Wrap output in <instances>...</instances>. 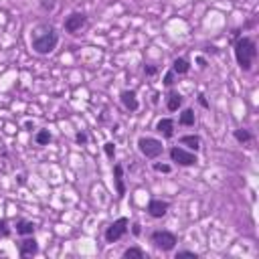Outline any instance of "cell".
Listing matches in <instances>:
<instances>
[{
    "mask_svg": "<svg viewBox=\"0 0 259 259\" xmlns=\"http://www.w3.org/2000/svg\"><path fill=\"white\" fill-rule=\"evenodd\" d=\"M156 172H170L172 168L168 166V164H160V162H154V166H152Z\"/></svg>",
    "mask_w": 259,
    "mask_h": 259,
    "instance_id": "obj_21",
    "label": "cell"
},
{
    "mask_svg": "<svg viewBox=\"0 0 259 259\" xmlns=\"http://www.w3.org/2000/svg\"><path fill=\"white\" fill-rule=\"evenodd\" d=\"M8 233H10V231H8V223L2 219V221H0V235H4V237H6Z\"/></svg>",
    "mask_w": 259,
    "mask_h": 259,
    "instance_id": "obj_23",
    "label": "cell"
},
{
    "mask_svg": "<svg viewBox=\"0 0 259 259\" xmlns=\"http://www.w3.org/2000/svg\"><path fill=\"white\" fill-rule=\"evenodd\" d=\"M146 73H148V75H154V73H156V69H154V67H146Z\"/></svg>",
    "mask_w": 259,
    "mask_h": 259,
    "instance_id": "obj_28",
    "label": "cell"
},
{
    "mask_svg": "<svg viewBox=\"0 0 259 259\" xmlns=\"http://www.w3.org/2000/svg\"><path fill=\"white\" fill-rule=\"evenodd\" d=\"M138 148H140V152H142L146 158H158V156L162 154V150H164V146H162L160 140L148 138V136L138 140Z\"/></svg>",
    "mask_w": 259,
    "mask_h": 259,
    "instance_id": "obj_4",
    "label": "cell"
},
{
    "mask_svg": "<svg viewBox=\"0 0 259 259\" xmlns=\"http://www.w3.org/2000/svg\"><path fill=\"white\" fill-rule=\"evenodd\" d=\"M180 106H182V95L180 93H170L168 95V102H166V108L170 112H176Z\"/></svg>",
    "mask_w": 259,
    "mask_h": 259,
    "instance_id": "obj_16",
    "label": "cell"
},
{
    "mask_svg": "<svg viewBox=\"0 0 259 259\" xmlns=\"http://www.w3.org/2000/svg\"><path fill=\"white\" fill-rule=\"evenodd\" d=\"M178 124L180 126H194V112L192 110H184L178 118Z\"/></svg>",
    "mask_w": 259,
    "mask_h": 259,
    "instance_id": "obj_17",
    "label": "cell"
},
{
    "mask_svg": "<svg viewBox=\"0 0 259 259\" xmlns=\"http://www.w3.org/2000/svg\"><path fill=\"white\" fill-rule=\"evenodd\" d=\"M199 102H201V106H203V108H209V104H207V100H205V97H203V95L199 97Z\"/></svg>",
    "mask_w": 259,
    "mask_h": 259,
    "instance_id": "obj_27",
    "label": "cell"
},
{
    "mask_svg": "<svg viewBox=\"0 0 259 259\" xmlns=\"http://www.w3.org/2000/svg\"><path fill=\"white\" fill-rule=\"evenodd\" d=\"M114 180H116V192H118V197L124 199V194H126V184H124V168L120 164L114 166Z\"/></svg>",
    "mask_w": 259,
    "mask_h": 259,
    "instance_id": "obj_12",
    "label": "cell"
},
{
    "mask_svg": "<svg viewBox=\"0 0 259 259\" xmlns=\"http://www.w3.org/2000/svg\"><path fill=\"white\" fill-rule=\"evenodd\" d=\"M32 231H35V223H30V221H18L16 223V233L18 235H32Z\"/></svg>",
    "mask_w": 259,
    "mask_h": 259,
    "instance_id": "obj_15",
    "label": "cell"
},
{
    "mask_svg": "<svg viewBox=\"0 0 259 259\" xmlns=\"http://www.w3.org/2000/svg\"><path fill=\"white\" fill-rule=\"evenodd\" d=\"M104 150H106V154H108L110 158H114V156H116V146H114V142H108V144L104 146Z\"/></svg>",
    "mask_w": 259,
    "mask_h": 259,
    "instance_id": "obj_22",
    "label": "cell"
},
{
    "mask_svg": "<svg viewBox=\"0 0 259 259\" xmlns=\"http://www.w3.org/2000/svg\"><path fill=\"white\" fill-rule=\"evenodd\" d=\"M152 243H154V247L160 249V251H172V249L176 247L178 239H176V235L170 233V231H154V233H152Z\"/></svg>",
    "mask_w": 259,
    "mask_h": 259,
    "instance_id": "obj_3",
    "label": "cell"
},
{
    "mask_svg": "<svg viewBox=\"0 0 259 259\" xmlns=\"http://www.w3.org/2000/svg\"><path fill=\"white\" fill-rule=\"evenodd\" d=\"M180 144L182 146H188L190 150L197 152L201 148V138L199 136H180Z\"/></svg>",
    "mask_w": 259,
    "mask_h": 259,
    "instance_id": "obj_14",
    "label": "cell"
},
{
    "mask_svg": "<svg viewBox=\"0 0 259 259\" xmlns=\"http://www.w3.org/2000/svg\"><path fill=\"white\" fill-rule=\"evenodd\" d=\"M30 43L39 55H49L59 43V35L53 24H37L30 32Z\"/></svg>",
    "mask_w": 259,
    "mask_h": 259,
    "instance_id": "obj_1",
    "label": "cell"
},
{
    "mask_svg": "<svg viewBox=\"0 0 259 259\" xmlns=\"http://www.w3.org/2000/svg\"><path fill=\"white\" fill-rule=\"evenodd\" d=\"M35 142H37L39 146L49 144V142H51V132H49V130H39L37 136H35Z\"/></svg>",
    "mask_w": 259,
    "mask_h": 259,
    "instance_id": "obj_18",
    "label": "cell"
},
{
    "mask_svg": "<svg viewBox=\"0 0 259 259\" xmlns=\"http://www.w3.org/2000/svg\"><path fill=\"white\" fill-rule=\"evenodd\" d=\"M144 255H146V253H144L140 247H130V249L124 251V257H126V259H130V257H138V259H142Z\"/></svg>",
    "mask_w": 259,
    "mask_h": 259,
    "instance_id": "obj_20",
    "label": "cell"
},
{
    "mask_svg": "<svg viewBox=\"0 0 259 259\" xmlns=\"http://www.w3.org/2000/svg\"><path fill=\"white\" fill-rule=\"evenodd\" d=\"M39 251V243L35 239H24L18 243V253L22 257H28V255H35Z\"/></svg>",
    "mask_w": 259,
    "mask_h": 259,
    "instance_id": "obj_11",
    "label": "cell"
},
{
    "mask_svg": "<svg viewBox=\"0 0 259 259\" xmlns=\"http://www.w3.org/2000/svg\"><path fill=\"white\" fill-rule=\"evenodd\" d=\"M128 225H130V223H128L126 217L114 221V223L108 227V231H106V241H108V243H116L118 239H122V237L128 233Z\"/></svg>",
    "mask_w": 259,
    "mask_h": 259,
    "instance_id": "obj_6",
    "label": "cell"
},
{
    "mask_svg": "<svg viewBox=\"0 0 259 259\" xmlns=\"http://www.w3.org/2000/svg\"><path fill=\"white\" fill-rule=\"evenodd\" d=\"M174 81H172V73H166V77H164V85H172Z\"/></svg>",
    "mask_w": 259,
    "mask_h": 259,
    "instance_id": "obj_26",
    "label": "cell"
},
{
    "mask_svg": "<svg viewBox=\"0 0 259 259\" xmlns=\"http://www.w3.org/2000/svg\"><path fill=\"white\" fill-rule=\"evenodd\" d=\"M156 130H158V132L164 136V138H172V136H174V122H172L170 118H162V120H158Z\"/></svg>",
    "mask_w": 259,
    "mask_h": 259,
    "instance_id": "obj_9",
    "label": "cell"
},
{
    "mask_svg": "<svg viewBox=\"0 0 259 259\" xmlns=\"http://www.w3.org/2000/svg\"><path fill=\"white\" fill-rule=\"evenodd\" d=\"M168 203L166 201H160V199H152L150 203H148V215L150 217H154V219H162V217H164L166 213H168Z\"/></svg>",
    "mask_w": 259,
    "mask_h": 259,
    "instance_id": "obj_7",
    "label": "cell"
},
{
    "mask_svg": "<svg viewBox=\"0 0 259 259\" xmlns=\"http://www.w3.org/2000/svg\"><path fill=\"white\" fill-rule=\"evenodd\" d=\"M176 257H192V259H197V253H194V251H178Z\"/></svg>",
    "mask_w": 259,
    "mask_h": 259,
    "instance_id": "obj_24",
    "label": "cell"
},
{
    "mask_svg": "<svg viewBox=\"0 0 259 259\" xmlns=\"http://www.w3.org/2000/svg\"><path fill=\"white\" fill-rule=\"evenodd\" d=\"M85 14H81V12H73V14H69L67 16V20H65V30L67 32H77L83 24H85Z\"/></svg>",
    "mask_w": 259,
    "mask_h": 259,
    "instance_id": "obj_8",
    "label": "cell"
},
{
    "mask_svg": "<svg viewBox=\"0 0 259 259\" xmlns=\"http://www.w3.org/2000/svg\"><path fill=\"white\" fill-rule=\"evenodd\" d=\"M77 142H79V144H85V142H87V136H85L83 132H79V134H77Z\"/></svg>",
    "mask_w": 259,
    "mask_h": 259,
    "instance_id": "obj_25",
    "label": "cell"
},
{
    "mask_svg": "<svg viewBox=\"0 0 259 259\" xmlns=\"http://www.w3.org/2000/svg\"><path fill=\"white\" fill-rule=\"evenodd\" d=\"M257 57V45L253 39L249 37H241L237 43H235V59L239 63V67L243 71H249L251 69V65Z\"/></svg>",
    "mask_w": 259,
    "mask_h": 259,
    "instance_id": "obj_2",
    "label": "cell"
},
{
    "mask_svg": "<svg viewBox=\"0 0 259 259\" xmlns=\"http://www.w3.org/2000/svg\"><path fill=\"white\" fill-rule=\"evenodd\" d=\"M170 158H172V162H176V164H180V166H192V164H197L199 162L197 154L188 152V150H184L180 146L170 148Z\"/></svg>",
    "mask_w": 259,
    "mask_h": 259,
    "instance_id": "obj_5",
    "label": "cell"
},
{
    "mask_svg": "<svg viewBox=\"0 0 259 259\" xmlns=\"http://www.w3.org/2000/svg\"><path fill=\"white\" fill-rule=\"evenodd\" d=\"M120 100H122L124 108L130 110V112H136V110L140 108V104H138V100H136V93H134V91H122Z\"/></svg>",
    "mask_w": 259,
    "mask_h": 259,
    "instance_id": "obj_10",
    "label": "cell"
},
{
    "mask_svg": "<svg viewBox=\"0 0 259 259\" xmlns=\"http://www.w3.org/2000/svg\"><path fill=\"white\" fill-rule=\"evenodd\" d=\"M188 69H190V63H188L186 59H174V63H172V73L184 75V73H188Z\"/></svg>",
    "mask_w": 259,
    "mask_h": 259,
    "instance_id": "obj_13",
    "label": "cell"
},
{
    "mask_svg": "<svg viewBox=\"0 0 259 259\" xmlns=\"http://www.w3.org/2000/svg\"><path fill=\"white\" fill-rule=\"evenodd\" d=\"M132 231H134V235H140V225H134Z\"/></svg>",
    "mask_w": 259,
    "mask_h": 259,
    "instance_id": "obj_29",
    "label": "cell"
},
{
    "mask_svg": "<svg viewBox=\"0 0 259 259\" xmlns=\"http://www.w3.org/2000/svg\"><path fill=\"white\" fill-rule=\"evenodd\" d=\"M235 140H239V142H251L253 134L249 132V130H235Z\"/></svg>",
    "mask_w": 259,
    "mask_h": 259,
    "instance_id": "obj_19",
    "label": "cell"
}]
</instances>
